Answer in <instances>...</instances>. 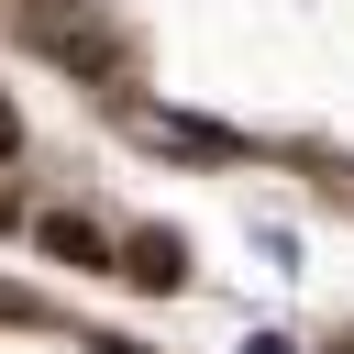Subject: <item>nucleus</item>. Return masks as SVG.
I'll use <instances>...</instances> for the list:
<instances>
[{"instance_id":"obj_3","label":"nucleus","mask_w":354,"mask_h":354,"mask_svg":"<svg viewBox=\"0 0 354 354\" xmlns=\"http://www.w3.org/2000/svg\"><path fill=\"white\" fill-rule=\"evenodd\" d=\"M44 243H55V254H77V266H100V232H88L77 210H44Z\"/></svg>"},{"instance_id":"obj_6","label":"nucleus","mask_w":354,"mask_h":354,"mask_svg":"<svg viewBox=\"0 0 354 354\" xmlns=\"http://www.w3.org/2000/svg\"><path fill=\"white\" fill-rule=\"evenodd\" d=\"M11 144H22V122H11V100H0V155H11Z\"/></svg>"},{"instance_id":"obj_1","label":"nucleus","mask_w":354,"mask_h":354,"mask_svg":"<svg viewBox=\"0 0 354 354\" xmlns=\"http://www.w3.org/2000/svg\"><path fill=\"white\" fill-rule=\"evenodd\" d=\"M22 44L55 55V66H77V77H122V33H111L88 0H77V11H66V0H33V11H22Z\"/></svg>"},{"instance_id":"obj_7","label":"nucleus","mask_w":354,"mask_h":354,"mask_svg":"<svg viewBox=\"0 0 354 354\" xmlns=\"http://www.w3.org/2000/svg\"><path fill=\"white\" fill-rule=\"evenodd\" d=\"M343 354H354V343H343Z\"/></svg>"},{"instance_id":"obj_4","label":"nucleus","mask_w":354,"mask_h":354,"mask_svg":"<svg viewBox=\"0 0 354 354\" xmlns=\"http://www.w3.org/2000/svg\"><path fill=\"white\" fill-rule=\"evenodd\" d=\"M133 277H144V288H177V243H166V232H155V243H133Z\"/></svg>"},{"instance_id":"obj_5","label":"nucleus","mask_w":354,"mask_h":354,"mask_svg":"<svg viewBox=\"0 0 354 354\" xmlns=\"http://www.w3.org/2000/svg\"><path fill=\"white\" fill-rule=\"evenodd\" d=\"M243 354H299V343H288V332H254V343H243Z\"/></svg>"},{"instance_id":"obj_2","label":"nucleus","mask_w":354,"mask_h":354,"mask_svg":"<svg viewBox=\"0 0 354 354\" xmlns=\"http://www.w3.org/2000/svg\"><path fill=\"white\" fill-rule=\"evenodd\" d=\"M133 144L188 155V166H232V155H243V133H221V122H199V111H133Z\"/></svg>"}]
</instances>
